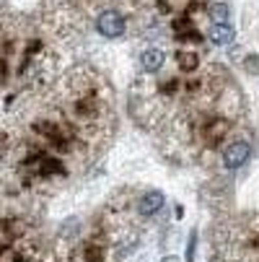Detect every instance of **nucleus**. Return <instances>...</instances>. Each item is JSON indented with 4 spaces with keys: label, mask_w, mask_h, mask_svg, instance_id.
<instances>
[{
    "label": "nucleus",
    "mask_w": 259,
    "mask_h": 262,
    "mask_svg": "<svg viewBox=\"0 0 259 262\" xmlns=\"http://www.w3.org/2000/svg\"><path fill=\"white\" fill-rule=\"evenodd\" d=\"M197 55H192V52H179L176 55V65H179V70L181 73H192L195 68H197Z\"/></svg>",
    "instance_id": "0eeeda50"
},
{
    "label": "nucleus",
    "mask_w": 259,
    "mask_h": 262,
    "mask_svg": "<svg viewBox=\"0 0 259 262\" xmlns=\"http://www.w3.org/2000/svg\"><path fill=\"white\" fill-rule=\"evenodd\" d=\"M96 31L101 36H106V39H120V36L127 31V21L120 11L114 8H106L96 16Z\"/></svg>",
    "instance_id": "7ed1b4c3"
},
{
    "label": "nucleus",
    "mask_w": 259,
    "mask_h": 262,
    "mask_svg": "<svg viewBox=\"0 0 259 262\" xmlns=\"http://www.w3.org/2000/svg\"><path fill=\"white\" fill-rule=\"evenodd\" d=\"M163 62H166V55H163V50H158V47H148V50L140 55V68H143L145 73H158V70L163 68Z\"/></svg>",
    "instance_id": "39448f33"
},
{
    "label": "nucleus",
    "mask_w": 259,
    "mask_h": 262,
    "mask_svg": "<svg viewBox=\"0 0 259 262\" xmlns=\"http://www.w3.org/2000/svg\"><path fill=\"white\" fill-rule=\"evenodd\" d=\"M251 156V143L244 140V138H233L228 145H223V151H220V161H223V166L228 171L233 169H241Z\"/></svg>",
    "instance_id": "f03ea898"
},
{
    "label": "nucleus",
    "mask_w": 259,
    "mask_h": 262,
    "mask_svg": "<svg viewBox=\"0 0 259 262\" xmlns=\"http://www.w3.org/2000/svg\"><path fill=\"white\" fill-rule=\"evenodd\" d=\"M207 36H210V42L213 45H231L233 42V36H236V31L228 26V24H213L210 26V31H207Z\"/></svg>",
    "instance_id": "423d86ee"
},
{
    "label": "nucleus",
    "mask_w": 259,
    "mask_h": 262,
    "mask_svg": "<svg viewBox=\"0 0 259 262\" xmlns=\"http://www.w3.org/2000/svg\"><path fill=\"white\" fill-rule=\"evenodd\" d=\"M210 18H213V24H226L228 21V6L226 3H215L210 8Z\"/></svg>",
    "instance_id": "6e6552de"
},
{
    "label": "nucleus",
    "mask_w": 259,
    "mask_h": 262,
    "mask_svg": "<svg viewBox=\"0 0 259 262\" xmlns=\"http://www.w3.org/2000/svg\"><path fill=\"white\" fill-rule=\"evenodd\" d=\"M135 208L143 218H153L156 213H161L163 208V195L158 190H145L143 195L135 198Z\"/></svg>",
    "instance_id": "20e7f679"
},
{
    "label": "nucleus",
    "mask_w": 259,
    "mask_h": 262,
    "mask_svg": "<svg viewBox=\"0 0 259 262\" xmlns=\"http://www.w3.org/2000/svg\"><path fill=\"white\" fill-rule=\"evenodd\" d=\"M192 254H195V234L190 236V249H187V262H192Z\"/></svg>",
    "instance_id": "1a4fd4ad"
},
{
    "label": "nucleus",
    "mask_w": 259,
    "mask_h": 262,
    "mask_svg": "<svg viewBox=\"0 0 259 262\" xmlns=\"http://www.w3.org/2000/svg\"><path fill=\"white\" fill-rule=\"evenodd\" d=\"M210 262H259V213H241L213 229Z\"/></svg>",
    "instance_id": "f257e3e1"
}]
</instances>
